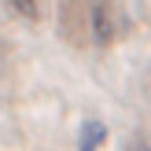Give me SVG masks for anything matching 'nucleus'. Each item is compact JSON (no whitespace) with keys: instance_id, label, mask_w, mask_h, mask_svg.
<instances>
[{"instance_id":"3","label":"nucleus","mask_w":151,"mask_h":151,"mask_svg":"<svg viewBox=\"0 0 151 151\" xmlns=\"http://www.w3.org/2000/svg\"><path fill=\"white\" fill-rule=\"evenodd\" d=\"M7 4H11L19 15H26V19H33V15H37V4H33V0H7Z\"/></svg>"},{"instance_id":"1","label":"nucleus","mask_w":151,"mask_h":151,"mask_svg":"<svg viewBox=\"0 0 151 151\" xmlns=\"http://www.w3.org/2000/svg\"><path fill=\"white\" fill-rule=\"evenodd\" d=\"M103 144H107V125H103L100 118L81 122V129H78V151H100Z\"/></svg>"},{"instance_id":"2","label":"nucleus","mask_w":151,"mask_h":151,"mask_svg":"<svg viewBox=\"0 0 151 151\" xmlns=\"http://www.w3.org/2000/svg\"><path fill=\"white\" fill-rule=\"evenodd\" d=\"M96 41H100V44H107V41H111V29H107V11H103V7H96Z\"/></svg>"}]
</instances>
